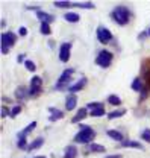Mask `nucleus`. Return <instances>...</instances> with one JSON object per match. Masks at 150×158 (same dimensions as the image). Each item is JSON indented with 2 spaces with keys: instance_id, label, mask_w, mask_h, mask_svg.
I'll list each match as a JSON object with an SVG mask.
<instances>
[{
  "instance_id": "obj_24",
  "label": "nucleus",
  "mask_w": 150,
  "mask_h": 158,
  "mask_svg": "<svg viewBox=\"0 0 150 158\" xmlns=\"http://www.w3.org/2000/svg\"><path fill=\"white\" fill-rule=\"evenodd\" d=\"M53 5H55L56 8H64V9L75 6V3H73V2H68V0H56V2H53Z\"/></svg>"
},
{
  "instance_id": "obj_22",
  "label": "nucleus",
  "mask_w": 150,
  "mask_h": 158,
  "mask_svg": "<svg viewBox=\"0 0 150 158\" xmlns=\"http://www.w3.org/2000/svg\"><path fill=\"white\" fill-rule=\"evenodd\" d=\"M44 144V138L43 137H38V138H35L30 144H29V148H27V151L30 152V151H35V149H38V148H41Z\"/></svg>"
},
{
  "instance_id": "obj_18",
  "label": "nucleus",
  "mask_w": 150,
  "mask_h": 158,
  "mask_svg": "<svg viewBox=\"0 0 150 158\" xmlns=\"http://www.w3.org/2000/svg\"><path fill=\"white\" fill-rule=\"evenodd\" d=\"M76 157H77V148L75 144L67 146L65 151H64V158H76Z\"/></svg>"
},
{
  "instance_id": "obj_38",
  "label": "nucleus",
  "mask_w": 150,
  "mask_h": 158,
  "mask_svg": "<svg viewBox=\"0 0 150 158\" xmlns=\"http://www.w3.org/2000/svg\"><path fill=\"white\" fill-rule=\"evenodd\" d=\"M146 37H149V34H147V31H144L141 35H140V41H143V40L146 38Z\"/></svg>"
},
{
  "instance_id": "obj_12",
  "label": "nucleus",
  "mask_w": 150,
  "mask_h": 158,
  "mask_svg": "<svg viewBox=\"0 0 150 158\" xmlns=\"http://www.w3.org/2000/svg\"><path fill=\"white\" fill-rule=\"evenodd\" d=\"M37 17L38 20H41V23H53L55 21V15L49 14V12H44V11H38L37 12Z\"/></svg>"
},
{
  "instance_id": "obj_3",
  "label": "nucleus",
  "mask_w": 150,
  "mask_h": 158,
  "mask_svg": "<svg viewBox=\"0 0 150 158\" xmlns=\"http://www.w3.org/2000/svg\"><path fill=\"white\" fill-rule=\"evenodd\" d=\"M0 41H2V53L6 55L9 47H12L17 43V35L14 32H5V34H2Z\"/></svg>"
},
{
  "instance_id": "obj_2",
  "label": "nucleus",
  "mask_w": 150,
  "mask_h": 158,
  "mask_svg": "<svg viewBox=\"0 0 150 158\" xmlns=\"http://www.w3.org/2000/svg\"><path fill=\"white\" fill-rule=\"evenodd\" d=\"M95 138V131L88 125H80V131L75 135V141L79 144H91Z\"/></svg>"
},
{
  "instance_id": "obj_42",
  "label": "nucleus",
  "mask_w": 150,
  "mask_h": 158,
  "mask_svg": "<svg viewBox=\"0 0 150 158\" xmlns=\"http://www.w3.org/2000/svg\"><path fill=\"white\" fill-rule=\"evenodd\" d=\"M35 158H46V157H35Z\"/></svg>"
},
{
  "instance_id": "obj_13",
  "label": "nucleus",
  "mask_w": 150,
  "mask_h": 158,
  "mask_svg": "<svg viewBox=\"0 0 150 158\" xmlns=\"http://www.w3.org/2000/svg\"><path fill=\"white\" fill-rule=\"evenodd\" d=\"M88 114H90V113H88V108H87V106H85V108H79L77 113L75 114V117L71 118V122H73V123H79L80 120H83Z\"/></svg>"
},
{
  "instance_id": "obj_34",
  "label": "nucleus",
  "mask_w": 150,
  "mask_h": 158,
  "mask_svg": "<svg viewBox=\"0 0 150 158\" xmlns=\"http://www.w3.org/2000/svg\"><path fill=\"white\" fill-rule=\"evenodd\" d=\"M143 72H144V78H146V81L150 84V64H147V67L143 69Z\"/></svg>"
},
{
  "instance_id": "obj_29",
  "label": "nucleus",
  "mask_w": 150,
  "mask_h": 158,
  "mask_svg": "<svg viewBox=\"0 0 150 158\" xmlns=\"http://www.w3.org/2000/svg\"><path fill=\"white\" fill-rule=\"evenodd\" d=\"M17 146H18V149H21V151H27V148H29V144H27V140H26V138H18V141H17Z\"/></svg>"
},
{
  "instance_id": "obj_39",
  "label": "nucleus",
  "mask_w": 150,
  "mask_h": 158,
  "mask_svg": "<svg viewBox=\"0 0 150 158\" xmlns=\"http://www.w3.org/2000/svg\"><path fill=\"white\" fill-rule=\"evenodd\" d=\"M17 61H18V62H26V59H24V55H18Z\"/></svg>"
},
{
  "instance_id": "obj_8",
  "label": "nucleus",
  "mask_w": 150,
  "mask_h": 158,
  "mask_svg": "<svg viewBox=\"0 0 150 158\" xmlns=\"http://www.w3.org/2000/svg\"><path fill=\"white\" fill-rule=\"evenodd\" d=\"M41 87H43V79L39 76H34L30 79V87H29V94L30 96H37L41 91Z\"/></svg>"
},
{
  "instance_id": "obj_31",
  "label": "nucleus",
  "mask_w": 150,
  "mask_h": 158,
  "mask_svg": "<svg viewBox=\"0 0 150 158\" xmlns=\"http://www.w3.org/2000/svg\"><path fill=\"white\" fill-rule=\"evenodd\" d=\"M20 113H21V106H20V105H15V106L11 110V116H9V117H12V118L17 117Z\"/></svg>"
},
{
  "instance_id": "obj_5",
  "label": "nucleus",
  "mask_w": 150,
  "mask_h": 158,
  "mask_svg": "<svg viewBox=\"0 0 150 158\" xmlns=\"http://www.w3.org/2000/svg\"><path fill=\"white\" fill-rule=\"evenodd\" d=\"M75 75V69H67V70H64L62 72V75L59 76L56 82V90L58 91H62V88H65L68 84H70V81H71V76Z\"/></svg>"
},
{
  "instance_id": "obj_1",
  "label": "nucleus",
  "mask_w": 150,
  "mask_h": 158,
  "mask_svg": "<svg viewBox=\"0 0 150 158\" xmlns=\"http://www.w3.org/2000/svg\"><path fill=\"white\" fill-rule=\"evenodd\" d=\"M111 17H112V20L117 24L126 26L129 23V20H131L132 14H131V11H129V8H126L124 5H118V6L114 8V11L111 12Z\"/></svg>"
},
{
  "instance_id": "obj_36",
  "label": "nucleus",
  "mask_w": 150,
  "mask_h": 158,
  "mask_svg": "<svg viewBox=\"0 0 150 158\" xmlns=\"http://www.w3.org/2000/svg\"><path fill=\"white\" fill-rule=\"evenodd\" d=\"M147 96H149V88L146 87V88H144V90L141 91V96H140V102H143V100L147 98Z\"/></svg>"
},
{
  "instance_id": "obj_37",
  "label": "nucleus",
  "mask_w": 150,
  "mask_h": 158,
  "mask_svg": "<svg viewBox=\"0 0 150 158\" xmlns=\"http://www.w3.org/2000/svg\"><path fill=\"white\" fill-rule=\"evenodd\" d=\"M18 34L21 37H26V35H27V27H26V26H21L20 31H18Z\"/></svg>"
},
{
  "instance_id": "obj_9",
  "label": "nucleus",
  "mask_w": 150,
  "mask_h": 158,
  "mask_svg": "<svg viewBox=\"0 0 150 158\" xmlns=\"http://www.w3.org/2000/svg\"><path fill=\"white\" fill-rule=\"evenodd\" d=\"M88 84V81L87 78H80L77 82H75L73 85H70L68 87V91H70V94H76L77 91H80V90H83V87Z\"/></svg>"
},
{
  "instance_id": "obj_16",
  "label": "nucleus",
  "mask_w": 150,
  "mask_h": 158,
  "mask_svg": "<svg viewBox=\"0 0 150 158\" xmlns=\"http://www.w3.org/2000/svg\"><path fill=\"white\" fill-rule=\"evenodd\" d=\"M106 134H108V137H111L112 140H115V141H120V143H123V141H124L123 134H121L120 131H117V129H108V131H106Z\"/></svg>"
},
{
  "instance_id": "obj_28",
  "label": "nucleus",
  "mask_w": 150,
  "mask_h": 158,
  "mask_svg": "<svg viewBox=\"0 0 150 158\" xmlns=\"http://www.w3.org/2000/svg\"><path fill=\"white\" fill-rule=\"evenodd\" d=\"M39 31H41V34H43V35H50V32H52V29H50V24H49V23H41Z\"/></svg>"
},
{
  "instance_id": "obj_23",
  "label": "nucleus",
  "mask_w": 150,
  "mask_h": 158,
  "mask_svg": "<svg viewBox=\"0 0 150 158\" xmlns=\"http://www.w3.org/2000/svg\"><path fill=\"white\" fill-rule=\"evenodd\" d=\"M88 151L94 152V154H103L105 152V146L97 144V143H91V144H88Z\"/></svg>"
},
{
  "instance_id": "obj_35",
  "label": "nucleus",
  "mask_w": 150,
  "mask_h": 158,
  "mask_svg": "<svg viewBox=\"0 0 150 158\" xmlns=\"http://www.w3.org/2000/svg\"><path fill=\"white\" fill-rule=\"evenodd\" d=\"M0 116L2 117H6V116H11V111L6 108V106H2V110H0Z\"/></svg>"
},
{
  "instance_id": "obj_4",
  "label": "nucleus",
  "mask_w": 150,
  "mask_h": 158,
  "mask_svg": "<svg viewBox=\"0 0 150 158\" xmlns=\"http://www.w3.org/2000/svg\"><path fill=\"white\" fill-rule=\"evenodd\" d=\"M112 52H109V50H100L99 53H97V58H95V64L99 65V67H102V69H108L109 65H111V62H112Z\"/></svg>"
},
{
  "instance_id": "obj_25",
  "label": "nucleus",
  "mask_w": 150,
  "mask_h": 158,
  "mask_svg": "<svg viewBox=\"0 0 150 158\" xmlns=\"http://www.w3.org/2000/svg\"><path fill=\"white\" fill-rule=\"evenodd\" d=\"M75 8H82V9H94L95 5L93 2H76Z\"/></svg>"
},
{
  "instance_id": "obj_27",
  "label": "nucleus",
  "mask_w": 150,
  "mask_h": 158,
  "mask_svg": "<svg viewBox=\"0 0 150 158\" xmlns=\"http://www.w3.org/2000/svg\"><path fill=\"white\" fill-rule=\"evenodd\" d=\"M108 103H109V105H114V106H118V105L121 103V99L118 98L117 94H111V96H108Z\"/></svg>"
},
{
  "instance_id": "obj_14",
  "label": "nucleus",
  "mask_w": 150,
  "mask_h": 158,
  "mask_svg": "<svg viewBox=\"0 0 150 158\" xmlns=\"http://www.w3.org/2000/svg\"><path fill=\"white\" fill-rule=\"evenodd\" d=\"M35 128H37V122H30V123L27 125V128H24L21 132L17 134V138H26L32 131H34V129H35Z\"/></svg>"
},
{
  "instance_id": "obj_26",
  "label": "nucleus",
  "mask_w": 150,
  "mask_h": 158,
  "mask_svg": "<svg viewBox=\"0 0 150 158\" xmlns=\"http://www.w3.org/2000/svg\"><path fill=\"white\" fill-rule=\"evenodd\" d=\"M106 113H105V108H103V105L102 106H99V108H95L93 111H90V116L91 117H102V116H105Z\"/></svg>"
},
{
  "instance_id": "obj_7",
  "label": "nucleus",
  "mask_w": 150,
  "mask_h": 158,
  "mask_svg": "<svg viewBox=\"0 0 150 158\" xmlns=\"http://www.w3.org/2000/svg\"><path fill=\"white\" fill-rule=\"evenodd\" d=\"M71 55V43H62L59 47V59L62 62H68Z\"/></svg>"
},
{
  "instance_id": "obj_20",
  "label": "nucleus",
  "mask_w": 150,
  "mask_h": 158,
  "mask_svg": "<svg viewBox=\"0 0 150 158\" xmlns=\"http://www.w3.org/2000/svg\"><path fill=\"white\" fill-rule=\"evenodd\" d=\"M121 146H123V148H135V149L143 151V144H141L140 141H133V140H124V141L121 143Z\"/></svg>"
},
{
  "instance_id": "obj_32",
  "label": "nucleus",
  "mask_w": 150,
  "mask_h": 158,
  "mask_svg": "<svg viewBox=\"0 0 150 158\" xmlns=\"http://www.w3.org/2000/svg\"><path fill=\"white\" fill-rule=\"evenodd\" d=\"M141 138H143L144 141L150 143V129H144V131L141 132Z\"/></svg>"
},
{
  "instance_id": "obj_30",
  "label": "nucleus",
  "mask_w": 150,
  "mask_h": 158,
  "mask_svg": "<svg viewBox=\"0 0 150 158\" xmlns=\"http://www.w3.org/2000/svg\"><path fill=\"white\" fill-rule=\"evenodd\" d=\"M24 67H26L29 72H35V70H37V65H35V62H34V61H30V59H26V62H24Z\"/></svg>"
},
{
  "instance_id": "obj_19",
  "label": "nucleus",
  "mask_w": 150,
  "mask_h": 158,
  "mask_svg": "<svg viewBox=\"0 0 150 158\" xmlns=\"http://www.w3.org/2000/svg\"><path fill=\"white\" fill-rule=\"evenodd\" d=\"M126 113H128V110H126V108H120V110H114V111H111V113L108 114V118H109V120H114V118L123 117V116H124Z\"/></svg>"
},
{
  "instance_id": "obj_21",
  "label": "nucleus",
  "mask_w": 150,
  "mask_h": 158,
  "mask_svg": "<svg viewBox=\"0 0 150 158\" xmlns=\"http://www.w3.org/2000/svg\"><path fill=\"white\" fill-rule=\"evenodd\" d=\"M64 20L68 21V23H77L80 20V15L77 12H65L64 14Z\"/></svg>"
},
{
  "instance_id": "obj_33",
  "label": "nucleus",
  "mask_w": 150,
  "mask_h": 158,
  "mask_svg": "<svg viewBox=\"0 0 150 158\" xmlns=\"http://www.w3.org/2000/svg\"><path fill=\"white\" fill-rule=\"evenodd\" d=\"M103 103H100V102H91V103H88L87 105V108L90 110V111H93V110H95V108H99V106H102Z\"/></svg>"
},
{
  "instance_id": "obj_10",
  "label": "nucleus",
  "mask_w": 150,
  "mask_h": 158,
  "mask_svg": "<svg viewBox=\"0 0 150 158\" xmlns=\"http://www.w3.org/2000/svg\"><path fill=\"white\" fill-rule=\"evenodd\" d=\"M77 106V96L76 94H68L65 98V110L67 111H73Z\"/></svg>"
},
{
  "instance_id": "obj_6",
  "label": "nucleus",
  "mask_w": 150,
  "mask_h": 158,
  "mask_svg": "<svg viewBox=\"0 0 150 158\" xmlns=\"http://www.w3.org/2000/svg\"><path fill=\"white\" fill-rule=\"evenodd\" d=\"M95 35H97L99 43H102V44H108V43H111V40H112V34H111V31H109V29H106L105 26H99V27H97V31H95Z\"/></svg>"
},
{
  "instance_id": "obj_15",
  "label": "nucleus",
  "mask_w": 150,
  "mask_h": 158,
  "mask_svg": "<svg viewBox=\"0 0 150 158\" xmlns=\"http://www.w3.org/2000/svg\"><path fill=\"white\" fill-rule=\"evenodd\" d=\"M132 90L133 91H136V93H141L146 87H144V81H143V78H135L133 81H132Z\"/></svg>"
},
{
  "instance_id": "obj_11",
  "label": "nucleus",
  "mask_w": 150,
  "mask_h": 158,
  "mask_svg": "<svg viewBox=\"0 0 150 158\" xmlns=\"http://www.w3.org/2000/svg\"><path fill=\"white\" fill-rule=\"evenodd\" d=\"M49 113H50V116H49V120L50 122H56V120H61V118H64V113H62V110H58V108H49Z\"/></svg>"
},
{
  "instance_id": "obj_40",
  "label": "nucleus",
  "mask_w": 150,
  "mask_h": 158,
  "mask_svg": "<svg viewBox=\"0 0 150 158\" xmlns=\"http://www.w3.org/2000/svg\"><path fill=\"white\" fill-rule=\"evenodd\" d=\"M106 158H121V155H106Z\"/></svg>"
},
{
  "instance_id": "obj_41",
  "label": "nucleus",
  "mask_w": 150,
  "mask_h": 158,
  "mask_svg": "<svg viewBox=\"0 0 150 158\" xmlns=\"http://www.w3.org/2000/svg\"><path fill=\"white\" fill-rule=\"evenodd\" d=\"M147 34H149V35H150V27H149V29H147Z\"/></svg>"
},
{
  "instance_id": "obj_17",
  "label": "nucleus",
  "mask_w": 150,
  "mask_h": 158,
  "mask_svg": "<svg viewBox=\"0 0 150 158\" xmlns=\"http://www.w3.org/2000/svg\"><path fill=\"white\" fill-rule=\"evenodd\" d=\"M14 96L18 99V100H23V99H26L27 96H30V94H29V88H26V87H18V88L15 90Z\"/></svg>"
}]
</instances>
